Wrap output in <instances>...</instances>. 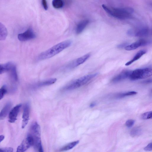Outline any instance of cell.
Returning <instances> with one entry per match:
<instances>
[{"label": "cell", "mask_w": 152, "mask_h": 152, "mask_svg": "<svg viewBox=\"0 0 152 152\" xmlns=\"http://www.w3.org/2000/svg\"><path fill=\"white\" fill-rule=\"evenodd\" d=\"M149 29L147 28H142L134 34L135 36L138 37H143L147 36L149 34Z\"/></svg>", "instance_id": "obj_19"}, {"label": "cell", "mask_w": 152, "mask_h": 152, "mask_svg": "<svg viewBox=\"0 0 152 152\" xmlns=\"http://www.w3.org/2000/svg\"><path fill=\"white\" fill-rule=\"evenodd\" d=\"M137 93L135 91H130L125 93L120 94L117 95V98H121L126 96L134 95L136 94Z\"/></svg>", "instance_id": "obj_24"}, {"label": "cell", "mask_w": 152, "mask_h": 152, "mask_svg": "<svg viewBox=\"0 0 152 152\" xmlns=\"http://www.w3.org/2000/svg\"><path fill=\"white\" fill-rule=\"evenodd\" d=\"M4 136L3 135H0V143L4 139Z\"/></svg>", "instance_id": "obj_32"}, {"label": "cell", "mask_w": 152, "mask_h": 152, "mask_svg": "<svg viewBox=\"0 0 152 152\" xmlns=\"http://www.w3.org/2000/svg\"><path fill=\"white\" fill-rule=\"evenodd\" d=\"M30 107L28 103L26 104L24 107L22 116V128L23 129L28 124L29 120Z\"/></svg>", "instance_id": "obj_10"}, {"label": "cell", "mask_w": 152, "mask_h": 152, "mask_svg": "<svg viewBox=\"0 0 152 152\" xmlns=\"http://www.w3.org/2000/svg\"><path fill=\"white\" fill-rule=\"evenodd\" d=\"M42 4L44 8L47 10L48 9V7L46 0H42Z\"/></svg>", "instance_id": "obj_31"}, {"label": "cell", "mask_w": 152, "mask_h": 152, "mask_svg": "<svg viewBox=\"0 0 152 152\" xmlns=\"http://www.w3.org/2000/svg\"><path fill=\"white\" fill-rule=\"evenodd\" d=\"M31 134L33 136H40L41 129L39 125L37 122L33 123L30 128Z\"/></svg>", "instance_id": "obj_13"}, {"label": "cell", "mask_w": 152, "mask_h": 152, "mask_svg": "<svg viewBox=\"0 0 152 152\" xmlns=\"http://www.w3.org/2000/svg\"><path fill=\"white\" fill-rule=\"evenodd\" d=\"M12 106L10 102L7 103L0 112V118H4L7 115Z\"/></svg>", "instance_id": "obj_15"}, {"label": "cell", "mask_w": 152, "mask_h": 152, "mask_svg": "<svg viewBox=\"0 0 152 152\" xmlns=\"http://www.w3.org/2000/svg\"><path fill=\"white\" fill-rule=\"evenodd\" d=\"M72 43V41L70 40L58 43L40 53L38 56V59L42 60L51 58L70 46Z\"/></svg>", "instance_id": "obj_1"}, {"label": "cell", "mask_w": 152, "mask_h": 152, "mask_svg": "<svg viewBox=\"0 0 152 152\" xmlns=\"http://www.w3.org/2000/svg\"><path fill=\"white\" fill-rule=\"evenodd\" d=\"M96 104V103L95 102H93L90 105V107H94Z\"/></svg>", "instance_id": "obj_33"}, {"label": "cell", "mask_w": 152, "mask_h": 152, "mask_svg": "<svg viewBox=\"0 0 152 152\" xmlns=\"http://www.w3.org/2000/svg\"><path fill=\"white\" fill-rule=\"evenodd\" d=\"M21 104H18L14 107L10 111L9 114L8 121L11 123H14L21 107Z\"/></svg>", "instance_id": "obj_9"}, {"label": "cell", "mask_w": 152, "mask_h": 152, "mask_svg": "<svg viewBox=\"0 0 152 152\" xmlns=\"http://www.w3.org/2000/svg\"><path fill=\"white\" fill-rule=\"evenodd\" d=\"M142 133L141 129L139 127H136L132 129L130 132V134L132 137H135L140 136Z\"/></svg>", "instance_id": "obj_21"}, {"label": "cell", "mask_w": 152, "mask_h": 152, "mask_svg": "<svg viewBox=\"0 0 152 152\" xmlns=\"http://www.w3.org/2000/svg\"><path fill=\"white\" fill-rule=\"evenodd\" d=\"M52 4L54 8L56 9H59L62 7L64 3L62 0H53Z\"/></svg>", "instance_id": "obj_23"}, {"label": "cell", "mask_w": 152, "mask_h": 152, "mask_svg": "<svg viewBox=\"0 0 152 152\" xmlns=\"http://www.w3.org/2000/svg\"><path fill=\"white\" fill-rule=\"evenodd\" d=\"M11 78L14 80L16 81L18 80V77L15 66L12 64L9 71Z\"/></svg>", "instance_id": "obj_17"}, {"label": "cell", "mask_w": 152, "mask_h": 152, "mask_svg": "<svg viewBox=\"0 0 152 152\" xmlns=\"http://www.w3.org/2000/svg\"><path fill=\"white\" fill-rule=\"evenodd\" d=\"M7 35L6 28L2 23L0 22V40H4Z\"/></svg>", "instance_id": "obj_18"}, {"label": "cell", "mask_w": 152, "mask_h": 152, "mask_svg": "<svg viewBox=\"0 0 152 152\" xmlns=\"http://www.w3.org/2000/svg\"><path fill=\"white\" fill-rule=\"evenodd\" d=\"M79 141L78 140L69 143L62 147L60 149V151H64L70 150L77 145L79 143Z\"/></svg>", "instance_id": "obj_20"}, {"label": "cell", "mask_w": 152, "mask_h": 152, "mask_svg": "<svg viewBox=\"0 0 152 152\" xmlns=\"http://www.w3.org/2000/svg\"><path fill=\"white\" fill-rule=\"evenodd\" d=\"M56 80V78H51L38 82L35 84V86L38 88L48 86L54 84Z\"/></svg>", "instance_id": "obj_12"}, {"label": "cell", "mask_w": 152, "mask_h": 152, "mask_svg": "<svg viewBox=\"0 0 152 152\" xmlns=\"http://www.w3.org/2000/svg\"><path fill=\"white\" fill-rule=\"evenodd\" d=\"M135 121L132 119H129L126 121L125 123L126 126L128 128L132 127L134 124Z\"/></svg>", "instance_id": "obj_27"}, {"label": "cell", "mask_w": 152, "mask_h": 152, "mask_svg": "<svg viewBox=\"0 0 152 152\" xmlns=\"http://www.w3.org/2000/svg\"><path fill=\"white\" fill-rule=\"evenodd\" d=\"M128 42H125L118 45L117 46V48H125L126 46L128 45Z\"/></svg>", "instance_id": "obj_30"}, {"label": "cell", "mask_w": 152, "mask_h": 152, "mask_svg": "<svg viewBox=\"0 0 152 152\" xmlns=\"http://www.w3.org/2000/svg\"><path fill=\"white\" fill-rule=\"evenodd\" d=\"M151 82V80H148L145 81L144 83H148Z\"/></svg>", "instance_id": "obj_34"}, {"label": "cell", "mask_w": 152, "mask_h": 152, "mask_svg": "<svg viewBox=\"0 0 152 152\" xmlns=\"http://www.w3.org/2000/svg\"><path fill=\"white\" fill-rule=\"evenodd\" d=\"M144 150L146 151H150L152 150V143L151 142L145 147Z\"/></svg>", "instance_id": "obj_29"}, {"label": "cell", "mask_w": 152, "mask_h": 152, "mask_svg": "<svg viewBox=\"0 0 152 152\" xmlns=\"http://www.w3.org/2000/svg\"><path fill=\"white\" fill-rule=\"evenodd\" d=\"M36 35L32 29L29 28L23 33L18 35V39L21 41H25L35 38Z\"/></svg>", "instance_id": "obj_7"}, {"label": "cell", "mask_w": 152, "mask_h": 152, "mask_svg": "<svg viewBox=\"0 0 152 152\" xmlns=\"http://www.w3.org/2000/svg\"><path fill=\"white\" fill-rule=\"evenodd\" d=\"M152 75V69L150 67L136 69L132 71L129 78L132 80L143 79L151 76Z\"/></svg>", "instance_id": "obj_4"}, {"label": "cell", "mask_w": 152, "mask_h": 152, "mask_svg": "<svg viewBox=\"0 0 152 152\" xmlns=\"http://www.w3.org/2000/svg\"><path fill=\"white\" fill-rule=\"evenodd\" d=\"M143 119H147L151 118H152V112L151 111L147 112L142 114L141 116Z\"/></svg>", "instance_id": "obj_26"}, {"label": "cell", "mask_w": 152, "mask_h": 152, "mask_svg": "<svg viewBox=\"0 0 152 152\" xmlns=\"http://www.w3.org/2000/svg\"><path fill=\"white\" fill-rule=\"evenodd\" d=\"M7 91L6 86H3L0 88V100L2 99Z\"/></svg>", "instance_id": "obj_25"}, {"label": "cell", "mask_w": 152, "mask_h": 152, "mask_svg": "<svg viewBox=\"0 0 152 152\" xmlns=\"http://www.w3.org/2000/svg\"><path fill=\"white\" fill-rule=\"evenodd\" d=\"M89 23V20H85L80 22L77 25L75 30L77 34H80L85 29Z\"/></svg>", "instance_id": "obj_14"}, {"label": "cell", "mask_w": 152, "mask_h": 152, "mask_svg": "<svg viewBox=\"0 0 152 152\" xmlns=\"http://www.w3.org/2000/svg\"><path fill=\"white\" fill-rule=\"evenodd\" d=\"M149 43V41L143 39H140L128 45L125 48L126 50H132L137 49L139 47L147 45Z\"/></svg>", "instance_id": "obj_8"}, {"label": "cell", "mask_w": 152, "mask_h": 152, "mask_svg": "<svg viewBox=\"0 0 152 152\" xmlns=\"http://www.w3.org/2000/svg\"><path fill=\"white\" fill-rule=\"evenodd\" d=\"M90 56V54L88 53L77 58L66 64L63 69L64 70H68L74 69L85 62Z\"/></svg>", "instance_id": "obj_5"}, {"label": "cell", "mask_w": 152, "mask_h": 152, "mask_svg": "<svg viewBox=\"0 0 152 152\" xmlns=\"http://www.w3.org/2000/svg\"><path fill=\"white\" fill-rule=\"evenodd\" d=\"M146 51L144 50H142L139 51L134 56L133 58L130 61L126 63L125 65L126 66H129L134 62L140 58L143 55L145 54Z\"/></svg>", "instance_id": "obj_16"}, {"label": "cell", "mask_w": 152, "mask_h": 152, "mask_svg": "<svg viewBox=\"0 0 152 152\" xmlns=\"http://www.w3.org/2000/svg\"><path fill=\"white\" fill-rule=\"evenodd\" d=\"M12 63L8 62L5 64H0V74L8 72Z\"/></svg>", "instance_id": "obj_22"}, {"label": "cell", "mask_w": 152, "mask_h": 152, "mask_svg": "<svg viewBox=\"0 0 152 152\" xmlns=\"http://www.w3.org/2000/svg\"><path fill=\"white\" fill-rule=\"evenodd\" d=\"M98 75L96 73L83 76L70 82L62 88V90L68 91L74 90L83 86Z\"/></svg>", "instance_id": "obj_3"}, {"label": "cell", "mask_w": 152, "mask_h": 152, "mask_svg": "<svg viewBox=\"0 0 152 152\" xmlns=\"http://www.w3.org/2000/svg\"><path fill=\"white\" fill-rule=\"evenodd\" d=\"M132 71L126 70L124 71L114 77L112 80L113 83H117L129 78Z\"/></svg>", "instance_id": "obj_11"}, {"label": "cell", "mask_w": 152, "mask_h": 152, "mask_svg": "<svg viewBox=\"0 0 152 152\" xmlns=\"http://www.w3.org/2000/svg\"><path fill=\"white\" fill-rule=\"evenodd\" d=\"M102 7L109 15L118 19H124L130 18L133 12L134 9L129 7L122 8H113L110 9L105 4Z\"/></svg>", "instance_id": "obj_2"}, {"label": "cell", "mask_w": 152, "mask_h": 152, "mask_svg": "<svg viewBox=\"0 0 152 152\" xmlns=\"http://www.w3.org/2000/svg\"><path fill=\"white\" fill-rule=\"evenodd\" d=\"M34 139L30 134H28L26 138L24 139L17 148V151L23 152L26 151L30 147L33 146Z\"/></svg>", "instance_id": "obj_6"}, {"label": "cell", "mask_w": 152, "mask_h": 152, "mask_svg": "<svg viewBox=\"0 0 152 152\" xmlns=\"http://www.w3.org/2000/svg\"><path fill=\"white\" fill-rule=\"evenodd\" d=\"M13 151V148L10 147L0 148V152H12Z\"/></svg>", "instance_id": "obj_28"}]
</instances>
